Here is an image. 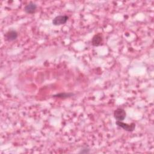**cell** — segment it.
I'll return each mask as SVG.
<instances>
[{"mask_svg":"<svg viewBox=\"0 0 154 154\" xmlns=\"http://www.w3.org/2000/svg\"><path fill=\"white\" fill-rule=\"evenodd\" d=\"M116 124L122 128V129H123L124 130H125L126 131L128 132H132L134 131V130L135 128V124L134 123H131V124H127L125 123L122 122V121H116Z\"/></svg>","mask_w":154,"mask_h":154,"instance_id":"6da1fadb","label":"cell"},{"mask_svg":"<svg viewBox=\"0 0 154 154\" xmlns=\"http://www.w3.org/2000/svg\"><path fill=\"white\" fill-rule=\"evenodd\" d=\"M69 19V17L66 15H60L56 16L52 20V24L58 26V25H63L66 23Z\"/></svg>","mask_w":154,"mask_h":154,"instance_id":"7a4b0ae2","label":"cell"},{"mask_svg":"<svg viewBox=\"0 0 154 154\" xmlns=\"http://www.w3.org/2000/svg\"><path fill=\"white\" fill-rule=\"evenodd\" d=\"M74 94L72 93H60L55 95H53V97H57V98H60V99H66L72 96H73Z\"/></svg>","mask_w":154,"mask_h":154,"instance_id":"52a82bcc","label":"cell"},{"mask_svg":"<svg viewBox=\"0 0 154 154\" xmlns=\"http://www.w3.org/2000/svg\"><path fill=\"white\" fill-rule=\"evenodd\" d=\"M37 9V5L35 3L32 2H29L27 5H26L24 7V11L25 13L28 14H32L34 13Z\"/></svg>","mask_w":154,"mask_h":154,"instance_id":"8992f818","label":"cell"},{"mask_svg":"<svg viewBox=\"0 0 154 154\" xmlns=\"http://www.w3.org/2000/svg\"><path fill=\"white\" fill-rule=\"evenodd\" d=\"M126 112L124 109L121 108H117L114 112V117L117 121H122L126 117Z\"/></svg>","mask_w":154,"mask_h":154,"instance_id":"3957f363","label":"cell"},{"mask_svg":"<svg viewBox=\"0 0 154 154\" xmlns=\"http://www.w3.org/2000/svg\"><path fill=\"white\" fill-rule=\"evenodd\" d=\"M17 37V32L14 29L8 31L5 34V38L7 41L11 42L16 40Z\"/></svg>","mask_w":154,"mask_h":154,"instance_id":"277c9868","label":"cell"},{"mask_svg":"<svg viewBox=\"0 0 154 154\" xmlns=\"http://www.w3.org/2000/svg\"><path fill=\"white\" fill-rule=\"evenodd\" d=\"M90 148L85 146H84L83 147H82V149L80 150V151L79 152V153H90Z\"/></svg>","mask_w":154,"mask_h":154,"instance_id":"ba28073f","label":"cell"},{"mask_svg":"<svg viewBox=\"0 0 154 154\" xmlns=\"http://www.w3.org/2000/svg\"><path fill=\"white\" fill-rule=\"evenodd\" d=\"M103 39L100 34H97L93 36L91 40V44L94 46H98L102 44Z\"/></svg>","mask_w":154,"mask_h":154,"instance_id":"5b68a950","label":"cell"}]
</instances>
